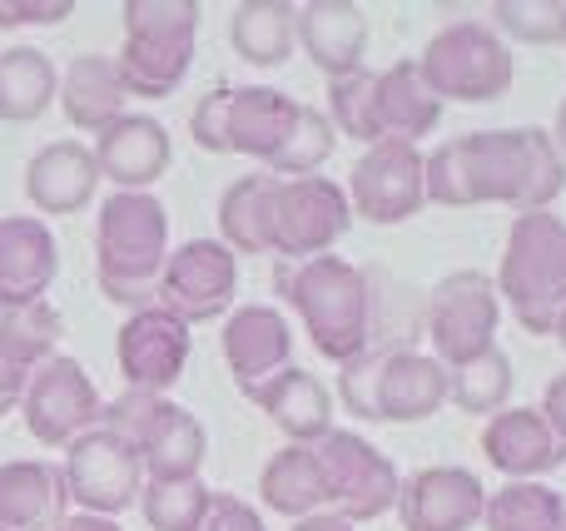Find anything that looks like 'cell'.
I'll use <instances>...</instances> for the list:
<instances>
[{
	"mask_svg": "<svg viewBox=\"0 0 566 531\" xmlns=\"http://www.w3.org/2000/svg\"><path fill=\"white\" fill-rule=\"evenodd\" d=\"M566 189V159L557 155L547 129H472L442 139L428 155V204L478 209L507 204L517 214L552 209Z\"/></svg>",
	"mask_w": 566,
	"mask_h": 531,
	"instance_id": "obj_1",
	"label": "cell"
},
{
	"mask_svg": "<svg viewBox=\"0 0 566 531\" xmlns=\"http://www.w3.org/2000/svg\"><path fill=\"white\" fill-rule=\"evenodd\" d=\"M169 258V214L155 194H115L95 219V284L109 304L149 308Z\"/></svg>",
	"mask_w": 566,
	"mask_h": 531,
	"instance_id": "obj_2",
	"label": "cell"
},
{
	"mask_svg": "<svg viewBox=\"0 0 566 531\" xmlns=\"http://www.w3.org/2000/svg\"><path fill=\"white\" fill-rule=\"evenodd\" d=\"M283 298L293 304L303 333L328 363H353L373 343V284L358 264L338 254L293 264L283 274Z\"/></svg>",
	"mask_w": 566,
	"mask_h": 531,
	"instance_id": "obj_3",
	"label": "cell"
},
{
	"mask_svg": "<svg viewBox=\"0 0 566 531\" xmlns=\"http://www.w3.org/2000/svg\"><path fill=\"white\" fill-rule=\"evenodd\" d=\"M497 298L522 333L547 338L566 314V219L552 209L517 214L497 264Z\"/></svg>",
	"mask_w": 566,
	"mask_h": 531,
	"instance_id": "obj_4",
	"label": "cell"
},
{
	"mask_svg": "<svg viewBox=\"0 0 566 531\" xmlns=\"http://www.w3.org/2000/svg\"><path fill=\"white\" fill-rule=\"evenodd\" d=\"M125 45L115 65L129 95L165 99L185 85L195 65V35L205 10L195 0H125Z\"/></svg>",
	"mask_w": 566,
	"mask_h": 531,
	"instance_id": "obj_5",
	"label": "cell"
},
{
	"mask_svg": "<svg viewBox=\"0 0 566 531\" xmlns=\"http://www.w3.org/2000/svg\"><path fill=\"white\" fill-rule=\"evenodd\" d=\"M303 105L289 89L274 85H214L199 95L189 115V135L209 155H249L259 164H274V155L289 145Z\"/></svg>",
	"mask_w": 566,
	"mask_h": 531,
	"instance_id": "obj_6",
	"label": "cell"
},
{
	"mask_svg": "<svg viewBox=\"0 0 566 531\" xmlns=\"http://www.w3.org/2000/svg\"><path fill=\"white\" fill-rule=\"evenodd\" d=\"M99 427L119 433L145 463V482H179V477H199L209 453V433L189 407L169 403L155 393H129L105 403Z\"/></svg>",
	"mask_w": 566,
	"mask_h": 531,
	"instance_id": "obj_7",
	"label": "cell"
},
{
	"mask_svg": "<svg viewBox=\"0 0 566 531\" xmlns=\"http://www.w3.org/2000/svg\"><path fill=\"white\" fill-rule=\"evenodd\" d=\"M512 45L482 20L438 30L418 55V75L442 105H492L512 89Z\"/></svg>",
	"mask_w": 566,
	"mask_h": 531,
	"instance_id": "obj_8",
	"label": "cell"
},
{
	"mask_svg": "<svg viewBox=\"0 0 566 531\" xmlns=\"http://www.w3.org/2000/svg\"><path fill=\"white\" fill-rule=\"evenodd\" d=\"M353 229L348 189L328 174L308 179H279L269 189V254L308 264L323 258L343 234Z\"/></svg>",
	"mask_w": 566,
	"mask_h": 531,
	"instance_id": "obj_9",
	"label": "cell"
},
{
	"mask_svg": "<svg viewBox=\"0 0 566 531\" xmlns=\"http://www.w3.org/2000/svg\"><path fill=\"white\" fill-rule=\"evenodd\" d=\"M497 323H502V298L492 274L482 268H458V274L438 278L428 294V338L432 358L442 368H468L497 348Z\"/></svg>",
	"mask_w": 566,
	"mask_h": 531,
	"instance_id": "obj_10",
	"label": "cell"
},
{
	"mask_svg": "<svg viewBox=\"0 0 566 531\" xmlns=\"http://www.w3.org/2000/svg\"><path fill=\"white\" fill-rule=\"evenodd\" d=\"M313 457H318L323 492H328L333 517H343L348 527L378 522L382 512L398 507V487H402L398 467H392V457L378 453L363 433L333 427L323 443H313Z\"/></svg>",
	"mask_w": 566,
	"mask_h": 531,
	"instance_id": "obj_11",
	"label": "cell"
},
{
	"mask_svg": "<svg viewBox=\"0 0 566 531\" xmlns=\"http://www.w3.org/2000/svg\"><path fill=\"white\" fill-rule=\"evenodd\" d=\"M60 472H65L70 502L90 517H109V522L119 512H129V507H139V492H145V463L109 427L75 437L65 447V467Z\"/></svg>",
	"mask_w": 566,
	"mask_h": 531,
	"instance_id": "obj_12",
	"label": "cell"
},
{
	"mask_svg": "<svg viewBox=\"0 0 566 531\" xmlns=\"http://www.w3.org/2000/svg\"><path fill=\"white\" fill-rule=\"evenodd\" d=\"M239 294V258L219 238H189L169 248L165 274L155 288V308L175 314L179 323H214L219 314L234 308Z\"/></svg>",
	"mask_w": 566,
	"mask_h": 531,
	"instance_id": "obj_13",
	"label": "cell"
},
{
	"mask_svg": "<svg viewBox=\"0 0 566 531\" xmlns=\"http://www.w3.org/2000/svg\"><path fill=\"white\" fill-rule=\"evenodd\" d=\"M99 413H105L99 387L90 383L85 363L65 358V353L40 363L35 373H30L25 397H20V417H25L30 437H35L40 447H70L75 437L95 433Z\"/></svg>",
	"mask_w": 566,
	"mask_h": 531,
	"instance_id": "obj_14",
	"label": "cell"
},
{
	"mask_svg": "<svg viewBox=\"0 0 566 531\" xmlns=\"http://www.w3.org/2000/svg\"><path fill=\"white\" fill-rule=\"evenodd\" d=\"M348 204L353 219H368V224H408L428 204V155H418V145H402V139L363 149L348 174Z\"/></svg>",
	"mask_w": 566,
	"mask_h": 531,
	"instance_id": "obj_15",
	"label": "cell"
},
{
	"mask_svg": "<svg viewBox=\"0 0 566 531\" xmlns=\"http://www.w3.org/2000/svg\"><path fill=\"white\" fill-rule=\"evenodd\" d=\"M189 348H195V333H189V323H179L175 314H165V308H155V304L129 314L115 338V358H119V373H125L129 393L165 397L169 387L185 378Z\"/></svg>",
	"mask_w": 566,
	"mask_h": 531,
	"instance_id": "obj_16",
	"label": "cell"
},
{
	"mask_svg": "<svg viewBox=\"0 0 566 531\" xmlns=\"http://www.w3.org/2000/svg\"><path fill=\"white\" fill-rule=\"evenodd\" d=\"M488 487L468 467H418L398 487V522L402 531H472L482 527Z\"/></svg>",
	"mask_w": 566,
	"mask_h": 531,
	"instance_id": "obj_17",
	"label": "cell"
},
{
	"mask_svg": "<svg viewBox=\"0 0 566 531\" xmlns=\"http://www.w3.org/2000/svg\"><path fill=\"white\" fill-rule=\"evenodd\" d=\"M448 407V368L432 353L392 348L373 363V393H368V423H428Z\"/></svg>",
	"mask_w": 566,
	"mask_h": 531,
	"instance_id": "obj_18",
	"label": "cell"
},
{
	"mask_svg": "<svg viewBox=\"0 0 566 531\" xmlns=\"http://www.w3.org/2000/svg\"><path fill=\"white\" fill-rule=\"evenodd\" d=\"M90 155H95L99 179L119 184L125 194H149V184L159 174H169L175 145H169V129L155 115H119L115 125H105L95 135Z\"/></svg>",
	"mask_w": 566,
	"mask_h": 531,
	"instance_id": "obj_19",
	"label": "cell"
},
{
	"mask_svg": "<svg viewBox=\"0 0 566 531\" xmlns=\"http://www.w3.org/2000/svg\"><path fill=\"white\" fill-rule=\"evenodd\" d=\"M482 457L507 482H542V477L566 463V443L552 433L542 407H502L482 427Z\"/></svg>",
	"mask_w": 566,
	"mask_h": 531,
	"instance_id": "obj_20",
	"label": "cell"
},
{
	"mask_svg": "<svg viewBox=\"0 0 566 531\" xmlns=\"http://www.w3.org/2000/svg\"><path fill=\"white\" fill-rule=\"evenodd\" d=\"M224 363L234 373L239 393H254L259 383H269L274 373L293 368V328L279 308L269 304H244L224 318Z\"/></svg>",
	"mask_w": 566,
	"mask_h": 531,
	"instance_id": "obj_21",
	"label": "cell"
},
{
	"mask_svg": "<svg viewBox=\"0 0 566 531\" xmlns=\"http://www.w3.org/2000/svg\"><path fill=\"white\" fill-rule=\"evenodd\" d=\"M60 274V248L45 219L10 214L0 219V308L45 304Z\"/></svg>",
	"mask_w": 566,
	"mask_h": 531,
	"instance_id": "obj_22",
	"label": "cell"
},
{
	"mask_svg": "<svg viewBox=\"0 0 566 531\" xmlns=\"http://www.w3.org/2000/svg\"><path fill=\"white\" fill-rule=\"evenodd\" d=\"M70 517V487L60 463L25 457L0 463V531H55Z\"/></svg>",
	"mask_w": 566,
	"mask_h": 531,
	"instance_id": "obj_23",
	"label": "cell"
},
{
	"mask_svg": "<svg viewBox=\"0 0 566 531\" xmlns=\"http://www.w3.org/2000/svg\"><path fill=\"white\" fill-rule=\"evenodd\" d=\"M244 397L259 413H269V423L293 447H313L333 433V397L318 383V373H308V368H283V373H274L269 383H259Z\"/></svg>",
	"mask_w": 566,
	"mask_h": 531,
	"instance_id": "obj_24",
	"label": "cell"
},
{
	"mask_svg": "<svg viewBox=\"0 0 566 531\" xmlns=\"http://www.w3.org/2000/svg\"><path fill=\"white\" fill-rule=\"evenodd\" d=\"M95 189H99L95 155L80 139H55V145L35 149L25 164V199L40 214H80V209H90Z\"/></svg>",
	"mask_w": 566,
	"mask_h": 531,
	"instance_id": "obj_25",
	"label": "cell"
},
{
	"mask_svg": "<svg viewBox=\"0 0 566 531\" xmlns=\"http://www.w3.org/2000/svg\"><path fill=\"white\" fill-rule=\"evenodd\" d=\"M293 30H298V45L308 50V60L328 79H343V75H353V70H363V55H368V15H363V6H348V0H313V6L298 10Z\"/></svg>",
	"mask_w": 566,
	"mask_h": 531,
	"instance_id": "obj_26",
	"label": "cell"
},
{
	"mask_svg": "<svg viewBox=\"0 0 566 531\" xmlns=\"http://www.w3.org/2000/svg\"><path fill=\"white\" fill-rule=\"evenodd\" d=\"M373 125H378V139H402V145H418L422 135L442 125V99L422 85L418 60H398L378 75Z\"/></svg>",
	"mask_w": 566,
	"mask_h": 531,
	"instance_id": "obj_27",
	"label": "cell"
},
{
	"mask_svg": "<svg viewBox=\"0 0 566 531\" xmlns=\"http://www.w3.org/2000/svg\"><path fill=\"white\" fill-rule=\"evenodd\" d=\"M125 79H119V65L109 55H75L65 65V75H60V109H65V119L75 129H90V135H99L105 125H115L119 115H125Z\"/></svg>",
	"mask_w": 566,
	"mask_h": 531,
	"instance_id": "obj_28",
	"label": "cell"
},
{
	"mask_svg": "<svg viewBox=\"0 0 566 531\" xmlns=\"http://www.w3.org/2000/svg\"><path fill=\"white\" fill-rule=\"evenodd\" d=\"M60 99V70L45 50L10 45L0 50V119L6 125H30Z\"/></svg>",
	"mask_w": 566,
	"mask_h": 531,
	"instance_id": "obj_29",
	"label": "cell"
},
{
	"mask_svg": "<svg viewBox=\"0 0 566 531\" xmlns=\"http://www.w3.org/2000/svg\"><path fill=\"white\" fill-rule=\"evenodd\" d=\"M259 502L269 512L289 517V522H303V517H318V507H328V492H323V472L313 447H279L274 457L259 472Z\"/></svg>",
	"mask_w": 566,
	"mask_h": 531,
	"instance_id": "obj_30",
	"label": "cell"
},
{
	"mask_svg": "<svg viewBox=\"0 0 566 531\" xmlns=\"http://www.w3.org/2000/svg\"><path fill=\"white\" fill-rule=\"evenodd\" d=\"M293 20H298V6H289V0H244L229 20V45L254 70H279L298 40Z\"/></svg>",
	"mask_w": 566,
	"mask_h": 531,
	"instance_id": "obj_31",
	"label": "cell"
},
{
	"mask_svg": "<svg viewBox=\"0 0 566 531\" xmlns=\"http://www.w3.org/2000/svg\"><path fill=\"white\" fill-rule=\"evenodd\" d=\"M269 189L274 174H244L219 194V244L229 254H269Z\"/></svg>",
	"mask_w": 566,
	"mask_h": 531,
	"instance_id": "obj_32",
	"label": "cell"
},
{
	"mask_svg": "<svg viewBox=\"0 0 566 531\" xmlns=\"http://www.w3.org/2000/svg\"><path fill=\"white\" fill-rule=\"evenodd\" d=\"M488 531H566V497L547 482H507L488 492L482 507Z\"/></svg>",
	"mask_w": 566,
	"mask_h": 531,
	"instance_id": "obj_33",
	"label": "cell"
},
{
	"mask_svg": "<svg viewBox=\"0 0 566 531\" xmlns=\"http://www.w3.org/2000/svg\"><path fill=\"white\" fill-rule=\"evenodd\" d=\"M60 333H65V318L50 304L0 308V353H6L10 363L30 368V373L60 353Z\"/></svg>",
	"mask_w": 566,
	"mask_h": 531,
	"instance_id": "obj_34",
	"label": "cell"
},
{
	"mask_svg": "<svg viewBox=\"0 0 566 531\" xmlns=\"http://www.w3.org/2000/svg\"><path fill=\"white\" fill-rule=\"evenodd\" d=\"M512 383H517L512 358L502 353V348H492V353L478 358V363L452 368L448 373V403H458V413H472V417H497L512 397Z\"/></svg>",
	"mask_w": 566,
	"mask_h": 531,
	"instance_id": "obj_35",
	"label": "cell"
},
{
	"mask_svg": "<svg viewBox=\"0 0 566 531\" xmlns=\"http://www.w3.org/2000/svg\"><path fill=\"white\" fill-rule=\"evenodd\" d=\"M214 507V492H209L199 477H179V482H145L139 492V512H145L149 531H199Z\"/></svg>",
	"mask_w": 566,
	"mask_h": 531,
	"instance_id": "obj_36",
	"label": "cell"
},
{
	"mask_svg": "<svg viewBox=\"0 0 566 531\" xmlns=\"http://www.w3.org/2000/svg\"><path fill=\"white\" fill-rule=\"evenodd\" d=\"M373 89H378V75L373 70H353L343 79H328V125L333 135L343 139H358V145H382L378 125H373Z\"/></svg>",
	"mask_w": 566,
	"mask_h": 531,
	"instance_id": "obj_37",
	"label": "cell"
},
{
	"mask_svg": "<svg viewBox=\"0 0 566 531\" xmlns=\"http://www.w3.org/2000/svg\"><path fill=\"white\" fill-rule=\"evenodd\" d=\"M333 145H338V135H333L328 115H323V109H313V105H303L298 125H293L289 145L274 155L269 174H279V179H308V174H318V169L328 164Z\"/></svg>",
	"mask_w": 566,
	"mask_h": 531,
	"instance_id": "obj_38",
	"label": "cell"
},
{
	"mask_svg": "<svg viewBox=\"0 0 566 531\" xmlns=\"http://www.w3.org/2000/svg\"><path fill=\"white\" fill-rule=\"evenodd\" d=\"M497 35L522 45H566V0H497Z\"/></svg>",
	"mask_w": 566,
	"mask_h": 531,
	"instance_id": "obj_39",
	"label": "cell"
},
{
	"mask_svg": "<svg viewBox=\"0 0 566 531\" xmlns=\"http://www.w3.org/2000/svg\"><path fill=\"white\" fill-rule=\"evenodd\" d=\"M75 15V0H0V25H65Z\"/></svg>",
	"mask_w": 566,
	"mask_h": 531,
	"instance_id": "obj_40",
	"label": "cell"
},
{
	"mask_svg": "<svg viewBox=\"0 0 566 531\" xmlns=\"http://www.w3.org/2000/svg\"><path fill=\"white\" fill-rule=\"evenodd\" d=\"M199 531H269V527H264V517H259V507H249L244 497L214 492V507H209Z\"/></svg>",
	"mask_w": 566,
	"mask_h": 531,
	"instance_id": "obj_41",
	"label": "cell"
},
{
	"mask_svg": "<svg viewBox=\"0 0 566 531\" xmlns=\"http://www.w3.org/2000/svg\"><path fill=\"white\" fill-rule=\"evenodd\" d=\"M25 387H30V368L10 363V358L0 353V417H6V413H15V407H20V397H25Z\"/></svg>",
	"mask_w": 566,
	"mask_h": 531,
	"instance_id": "obj_42",
	"label": "cell"
},
{
	"mask_svg": "<svg viewBox=\"0 0 566 531\" xmlns=\"http://www.w3.org/2000/svg\"><path fill=\"white\" fill-rule=\"evenodd\" d=\"M542 417L552 423V433L566 443V373H557L547 383V393H542Z\"/></svg>",
	"mask_w": 566,
	"mask_h": 531,
	"instance_id": "obj_43",
	"label": "cell"
},
{
	"mask_svg": "<svg viewBox=\"0 0 566 531\" xmlns=\"http://www.w3.org/2000/svg\"><path fill=\"white\" fill-rule=\"evenodd\" d=\"M55 531H119V522H109V517H90V512H70Z\"/></svg>",
	"mask_w": 566,
	"mask_h": 531,
	"instance_id": "obj_44",
	"label": "cell"
},
{
	"mask_svg": "<svg viewBox=\"0 0 566 531\" xmlns=\"http://www.w3.org/2000/svg\"><path fill=\"white\" fill-rule=\"evenodd\" d=\"M293 531H353L343 517H333V512H318V517H303V522H293Z\"/></svg>",
	"mask_w": 566,
	"mask_h": 531,
	"instance_id": "obj_45",
	"label": "cell"
},
{
	"mask_svg": "<svg viewBox=\"0 0 566 531\" xmlns=\"http://www.w3.org/2000/svg\"><path fill=\"white\" fill-rule=\"evenodd\" d=\"M547 135H552V145H557V155L566 159V99H562V105H557V125H552V129H547Z\"/></svg>",
	"mask_w": 566,
	"mask_h": 531,
	"instance_id": "obj_46",
	"label": "cell"
},
{
	"mask_svg": "<svg viewBox=\"0 0 566 531\" xmlns=\"http://www.w3.org/2000/svg\"><path fill=\"white\" fill-rule=\"evenodd\" d=\"M552 338H557V343H562V353H566V314L557 318V328H552Z\"/></svg>",
	"mask_w": 566,
	"mask_h": 531,
	"instance_id": "obj_47",
	"label": "cell"
}]
</instances>
